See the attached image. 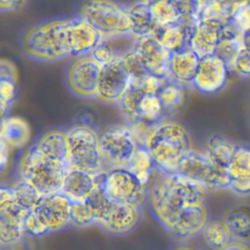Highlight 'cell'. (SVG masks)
Returning a JSON list of instances; mask_svg holds the SVG:
<instances>
[{"label": "cell", "instance_id": "obj_13", "mask_svg": "<svg viewBox=\"0 0 250 250\" xmlns=\"http://www.w3.org/2000/svg\"><path fill=\"white\" fill-rule=\"evenodd\" d=\"M229 71L226 62L215 53L201 57L191 85L204 94L216 93L226 85Z\"/></svg>", "mask_w": 250, "mask_h": 250}, {"label": "cell", "instance_id": "obj_53", "mask_svg": "<svg viewBox=\"0 0 250 250\" xmlns=\"http://www.w3.org/2000/svg\"><path fill=\"white\" fill-rule=\"evenodd\" d=\"M242 39L244 43V47L248 50H250V28L245 30L242 34Z\"/></svg>", "mask_w": 250, "mask_h": 250}, {"label": "cell", "instance_id": "obj_40", "mask_svg": "<svg viewBox=\"0 0 250 250\" xmlns=\"http://www.w3.org/2000/svg\"><path fill=\"white\" fill-rule=\"evenodd\" d=\"M71 224L76 227H87L95 224V217L85 201L71 200L70 206Z\"/></svg>", "mask_w": 250, "mask_h": 250}, {"label": "cell", "instance_id": "obj_25", "mask_svg": "<svg viewBox=\"0 0 250 250\" xmlns=\"http://www.w3.org/2000/svg\"><path fill=\"white\" fill-rule=\"evenodd\" d=\"M126 168L132 172L142 184L147 186L155 170V163L147 146H138Z\"/></svg>", "mask_w": 250, "mask_h": 250}, {"label": "cell", "instance_id": "obj_31", "mask_svg": "<svg viewBox=\"0 0 250 250\" xmlns=\"http://www.w3.org/2000/svg\"><path fill=\"white\" fill-rule=\"evenodd\" d=\"M150 13L158 27L178 23L182 21V15L172 0H157L149 5Z\"/></svg>", "mask_w": 250, "mask_h": 250}, {"label": "cell", "instance_id": "obj_8", "mask_svg": "<svg viewBox=\"0 0 250 250\" xmlns=\"http://www.w3.org/2000/svg\"><path fill=\"white\" fill-rule=\"evenodd\" d=\"M104 169L127 167L137 144L127 126H113L100 136Z\"/></svg>", "mask_w": 250, "mask_h": 250}, {"label": "cell", "instance_id": "obj_54", "mask_svg": "<svg viewBox=\"0 0 250 250\" xmlns=\"http://www.w3.org/2000/svg\"><path fill=\"white\" fill-rule=\"evenodd\" d=\"M224 1H226V2H228V3H230V4H235V3H237V2L244 1V0H224Z\"/></svg>", "mask_w": 250, "mask_h": 250}, {"label": "cell", "instance_id": "obj_49", "mask_svg": "<svg viewBox=\"0 0 250 250\" xmlns=\"http://www.w3.org/2000/svg\"><path fill=\"white\" fill-rule=\"evenodd\" d=\"M172 2L182 15V18L194 16L196 5L195 0H172Z\"/></svg>", "mask_w": 250, "mask_h": 250}, {"label": "cell", "instance_id": "obj_22", "mask_svg": "<svg viewBox=\"0 0 250 250\" xmlns=\"http://www.w3.org/2000/svg\"><path fill=\"white\" fill-rule=\"evenodd\" d=\"M128 12L132 21V29L130 34L134 38L145 36H156L160 27L154 22L149 5L139 1L128 7Z\"/></svg>", "mask_w": 250, "mask_h": 250}, {"label": "cell", "instance_id": "obj_17", "mask_svg": "<svg viewBox=\"0 0 250 250\" xmlns=\"http://www.w3.org/2000/svg\"><path fill=\"white\" fill-rule=\"evenodd\" d=\"M135 48L143 57L150 73L169 78V63L172 52H170L156 36L137 38Z\"/></svg>", "mask_w": 250, "mask_h": 250}, {"label": "cell", "instance_id": "obj_23", "mask_svg": "<svg viewBox=\"0 0 250 250\" xmlns=\"http://www.w3.org/2000/svg\"><path fill=\"white\" fill-rule=\"evenodd\" d=\"M30 139V128L21 117H1L0 140L11 148L23 147Z\"/></svg>", "mask_w": 250, "mask_h": 250}, {"label": "cell", "instance_id": "obj_28", "mask_svg": "<svg viewBox=\"0 0 250 250\" xmlns=\"http://www.w3.org/2000/svg\"><path fill=\"white\" fill-rule=\"evenodd\" d=\"M195 18L200 20L227 21L230 18L233 4L224 0H195Z\"/></svg>", "mask_w": 250, "mask_h": 250}, {"label": "cell", "instance_id": "obj_10", "mask_svg": "<svg viewBox=\"0 0 250 250\" xmlns=\"http://www.w3.org/2000/svg\"><path fill=\"white\" fill-rule=\"evenodd\" d=\"M101 67L90 55L77 58L66 70L65 81L68 89L80 98H96Z\"/></svg>", "mask_w": 250, "mask_h": 250}, {"label": "cell", "instance_id": "obj_6", "mask_svg": "<svg viewBox=\"0 0 250 250\" xmlns=\"http://www.w3.org/2000/svg\"><path fill=\"white\" fill-rule=\"evenodd\" d=\"M69 141V160L67 168L97 173L104 169L100 136L90 126L78 124L67 131Z\"/></svg>", "mask_w": 250, "mask_h": 250}, {"label": "cell", "instance_id": "obj_14", "mask_svg": "<svg viewBox=\"0 0 250 250\" xmlns=\"http://www.w3.org/2000/svg\"><path fill=\"white\" fill-rule=\"evenodd\" d=\"M140 220V207L111 199L106 211L96 224L109 234L124 235L132 231Z\"/></svg>", "mask_w": 250, "mask_h": 250}, {"label": "cell", "instance_id": "obj_45", "mask_svg": "<svg viewBox=\"0 0 250 250\" xmlns=\"http://www.w3.org/2000/svg\"><path fill=\"white\" fill-rule=\"evenodd\" d=\"M231 71L246 78H250V50L243 48L236 56Z\"/></svg>", "mask_w": 250, "mask_h": 250}, {"label": "cell", "instance_id": "obj_38", "mask_svg": "<svg viewBox=\"0 0 250 250\" xmlns=\"http://www.w3.org/2000/svg\"><path fill=\"white\" fill-rule=\"evenodd\" d=\"M24 234L25 231L21 223L0 217V242L2 245L18 243Z\"/></svg>", "mask_w": 250, "mask_h": 250}, {"label": "cell", "instance_id": "obj_51", "mask_svg": "<svg viewBox=\"0 0 250 250\" xmlns=\"http://www.w3.org/2000/svg\"><path fill=\"white\" fill-rule=\"evenodd\" d=\"M25 0H0L1 12H12L21 8Z\"/></svg>", "mask_w": 250, "mask_h": 250}, {"label": "cell", "instance_id": "obj_2", "mask_svg": "<svg viewBox=\"0 0 250 250\" xmlns=\"http://www.w3.org/2000/svg\"><path fill=\"white\" fill-rule=\"evenodd\" d=\"M155 168L176 172L181 160L192 149L191 138L186 127L173 120L156 123L146 145Z\"/></svg>", "mask_w": 250, "mask_h": 250}, {"label": "cell", "instance_id": "obj_46", "mask_svg": "<svg viewBox=\"0 0 250 250\" xmlns=\"http://www.w3.org/2000/svg\"><path fill=\"white\" fill-rule=\"evenodd\" d=\"M169 80L167 77L155 75L153 73H147L140 83V88L145 94H157L162 86Z\"/></svg>", "mask_w": 250, "mask_h": 250}, {"label": "cell", "instance_id": "obj_39", "mask_svg": "<svg viewBox=\"0 0 250 250\" xmlns=\"http://www.w3.org/2000/svg\"><path fill=\"white\" fill-rule=\"evenodd\" d=\"M91 212L95 217V224L106 211L111 202V198L105 193V191L100 188H96L90 195L84 200Z\"/></svg>", "mask_w": 250, "mask_h": 250}, {"label": "cell", "instance_id": "obj_36", "mask_svg": "<svg viewBox=\"0 0 250 250\" xmlns=\"http://www.w3.org/2000/svg\"><path fill=\"white\" fill-rule=\"evenodd\" d=\"M229 177L250 174V146L236 145L228 166Z\"/></svg>", "mask_w": 250, "mask_h": 250}, {"label": "cell", "instance_id": "obj_35", "mask_svg": "<svg viewBox=\"0 0 250 250\" xmlns=\"http://www.w3.org/2000/svg\"><path fill=\"white\" fill-rule=\"evenodd\" d=\"M244 43L242 36L238 37H227L223 36L216 48L215 54L218 55L220 58H222L229 69H231V66L233 64V62L238 55V53L243 49Z\"/></svg>", "mask_w": 250, "mask_h": 250}, {"label": "cell", "instance_id": "obj_33", "mask_svg": "<svg viewBox=\"0 0 250 250\" xmlns=\"http://www.w3.org/2000/svg\"><path fill=\"white\" fill-rule=\"evenodd\" d=\"M164 107L156 94H144L140 104V118L149 124H156L162 120Z\"/></svg>", "mask_w": 250, "mask_h": 250}, {"label": "cell", "instance_id": "obj_44", "mask_svg": "<svg viewBox=\"0 0 250 250\" xmlns=\"http://www.w3.org/2000/svg\"><path fill=\"white\" fill-rule=\"evenodd\" d=\"M101 66L109 63L116 58H118L115 50L108 42V40L104 39L100 42L89 54Z\"/></svg>", "mask_w": 250, "mask_h": 250}, {"label": "cell", "instance_id": "obj_56", "mask_svg": "<svg viewBox=\"0 0 250 250\" xmlns=\"http://www.w3.org/2000/svg\"><path fill=\"white\" fill-rule=\"evenodd\" d=\"M244 1H247V2H249V3H250V0H244Z\"/></svg>", "mask_w": 250, "mask_h": 250}, {"label": "cell", "instance_id": "obj_34", "mask_svg": "<svg viewBox=\"0 0 250 250\" xmlns=\"http://www.w3.org/2000/svg\"><path fill=\"white\" fill-rule=\"evenodd\" d=\"M164 107L165 112L176 109L184 101V91L182 85L169 79L156 94Z\"/></svg>", "mask_w": 250, "mask_h": 250}, {"label": "cell", "instance_id": "obj_29", "mask_svg": "<svg viewBox=\"0 0 250 250\" xmlns=\"http://www.w3.org/2000/svg\"><path fill=\"white\" fill-rule=\"evenodd\" d=\"M225 221L233 238L246 242L250 241V208H234L227 214Z\"/></svg>", "mask_w": 250, "mask_h": 250}, {"label": "cell", "instance_id": "obj_19", "mask_svg": "<svg viewBox=\"0 0 250 250\" xmlns=\"http://www.w3.org/2000/svg\"><path fill=\"white\" fill-rule=\"evenodd\" d=\"M200 57L188 47L172 53L169 63V78L181 85L191 84Z\"/></svg>", "mask_w": 250, "mask_h": 250}, {"label": "cell", "instance_id": "obj_15", "mask_svg": "<svg viewBox=\"0 0 250 250\" xmlns=\"http://www.w3.org/2000/svg\"><path fill=\"white\" fill-rule=\"evenodd\" d=\"M66 36L70 56H84L104 40L102 34L91 23L76 17L67 19Z\"/></svg>", "mask_w": 250, "mask_h": 250}, {"label": "cell", "instance_id": "obj_20", "mask_svg": "<svg viewBox=\"0 0 250 250\" xmlns=\"http://www.w3.org/2000/svg\"><path fill=\"white\" fill-rule=\"evenodd\" d=\"M33 146L44 155L67 166L70 154L67 132L62 130L48 131Z\"/></svg>", "mask_w": 250, "mask_h": 250}, {"label": "cell", "instance_id": "obj_37", "mask_svg": "<svg viewBox=\"0 0 250 250\" xmlns=\"http://www.w3.org/2000/svg\"><path fill=\"white\" fill-rule=\"evenodd\" d=\"M11 192L14 199L27 210H31L41 196L35 188L21 180L11 188Z\"/></svg>", "mask_w": 250, "mask_h": 250}, {"label": "cell", "instance_id": "obj_4", "mask_svg": "<svg viewBox=\"0 0 250 250\" xmlns=\"http://www.w3.org/2000/svg\"><path fill=\"white\" fill-rule=\"evenodd\" d=\"M67 166L41 153L32 146L19 166L20 180L30 184L40 195L62 191Z\"/></svg>", "mask_w": 250, "mask_h": 250}, {"label": "cell", "instance_id": "obj_3", "mask_svg": "<svg viewBox=\"0 0 250 250\" xmlns=\"http://www.w3.org/2000/svg\"><path fill=\"white\" fill-rule=\"evenodd\" d=\"M66 22L67 19H59L32 25L22 35V52L38 61H56L70 56Z\"/></svg>", "mask_w": 250, "mask_h": 250}, {"label": "cell", "instance_id": "obj_47", "mask_svg": "<svg viewBox=\"0 0 250 250\" xmlns=\"http://www.w3.org/2000/svg\"><path fill=\"white\" fill-rule=\"evenodd\" d=\"M23 229L25 233L34 236L43 235L49 232L45 225L31 211L28 213L23 221Z\"/></svg>", "mask_w": 250, "mask_h": 250}, {"label": "cell", "instance_id": "obj_16", "mask_svg": "<svg viewBox=\"0 0 250 250\" xmlns=\"http://www.w3.org/2000/svg\"><path fill=\"white\" fill-rule=\"evenodd\" d=\"M209 220L206 204L190 206L181 212L165 229L175 237L187 240L200 234Z\"/></svg>", "mask_w": 250, "mask_h": 250}, {"label": "cell", "instance_id": "obj_43", "mask_svg": "<svg viewBox=\"0 0 250 250\" xmlns=\"http://www.w3.org/2000/svg\"><path fill=\"white\" fill-rule=\"evenodd\" d=\"M230 19L244 32L250 28V3L247 1H240L233 4Z\"/></svg>", "mask_w": 250, "mask_h": 250}, {"label": "cell", "instance_id": "obj_26", "mask_svg": "<svg viewBox=\"0 0 250 250\" xmlns=\"http://www.w3.org/2000/svg\"><path fill=\"white\" fill-rule=\"evenodd\" d=\"M201 234L207 245L217 249H227L233 238L225 219L209 220Z\"/></svg>", "mask_w": 250, "mask_h": 250}, {"label": "cell", "instance_id": "obj_30", "mask_svg": "<svg viewBox=\"0 0 250 250\" xmlns=\"http://www.w3.org/2000/svg\"><path fill=\"white\" fill-rule=\"evenodd\" d=\"M144 94L140 87L130 84L118 101V107L127 124L140 119V104Z\"/></svg>", "mask_w": 250, "mask_h": 250}, {"label": "cell", "instance_id": "obj_21", "mask_svg": "<svg viewBox=\"0 0 250 250\" xmlns=\"http://www.w3.org/2000/svg\"><path fill=\"white\" fill-rule=\"evenodd\" d=\"M94 174L88 171L67 168L62 192L70 200L84 201L96 188Z\"/></svg>", "mask_w": 250, "mask_h": 250}, {"label": "cell", "instance_id": "obj_18", "mask_svg": "<svg viewBox=\"0 0 250 250\" xmlns=\"http://www.w3.org/2000/svg\"><path fill=\"white\" fill-rule=\"evenodd\" d=\"M226 21L200 20L188 42V48L200 58L214 54L222 38V31Z\"/></svg>", "mask_w": 250, "mask_h": 250}, {"label": "cell", "instance_id": "obj_48", "mask_svg": "<svg viewBox=\"0 0 250 250\" xmlns=\"http://www.w3.org/2000/svg\"><path fill=\"white\" fill-rule=\"evenodd\" d=\"M237 194L247 195L250 194V174H242L230 177L229 188Z\"/></svg>", "mask_w": 250, "mask_h": 250}, {"label": "cell", "instance_id": "obj_9", "mask_svg": "<svg viewBox=\"0 0 250 250\" xmlns=\"http://www.w3.org/2000/svg\"><path fill=\"white\" fill-rule=\"evenodd\" d=\"M104 190L113 200L142 207L147 200V188L126 167L107 170Z\"/></svg>", "mask_w": 250, "mask_h": 250}, {"label": "cell", "instance_id": "obj_12", "mask_svg": "<svg viewBox=\"0 0 250 250\" xmlns=\"http://www.w3.org/2000/svg\"><path fill=\"white\" fill-rule=\"evenodd\" d=\"M130 77L121 58L102 65L96 99L105 104H117L130 86Z\"/></svg>", "mask_w": 250, "mask_h": 250}, {"label": "cell", "instance_id": "obj_41", "mask_svg": "<svg viewBox=\"0 0 250 250\" xmlns=\"http://www.w3.org/2000/svg\"><path fill=\"white\" fill-rule=\"evenodd\" d=\"M137 146H146L148 139L153 131L155 124H149L141 118L127 124Z\"/></svg>", "mask_w": 250, "mask_h": 250}, {"label": "cell", "instance_id": "obj_27", "mask_svg": "<svg viewBox=\"0 0 250 250\" xmlns=\"http://www.w3.org/2000/svg\"><path fill=\"white\" fill-rule=\"evenodd\" d=\"M156 37L172 53L188 47L189 35L181 21L160 27Z\"/></svg>", "mask_w": 250, "mask_h": 250}, {"label": "cell", "instance_id": "obj_5", "mask_svg": "<svg viewBox=\"0 0 250 250\" xmlns=\"http://www.w3.org/2000/svg\"><path fill=\"white\" fill-rule=\"evenodd\" d=\"M78 16L99 30L104 39L129 34L132 29L128 8L114 0H84Z\"/></svg>", "mask_w": 250, "mask_h": 250}, {"label": "cell", "instance_id": "obj_1", "mask_svg": "<svg viewBox=\"0 0 250 250\" xmlns=\"http://www.w3.org/2000/svg\"><path fill=\"white\" fill-rule=\"evenodd\" d=\"M155 171L147 200L153 216L164 228L185 209L206 204L209 188L204 184L176 172Z\"/></svg>", "mask_w": 250, "mask_h": 250}, {"label": "cell", "instance_id": "obj_11", "mask_svg": "<svg viewBox=\"0 0 250 250\" xmlns=\"http://www.w3.org/2000/svg\"><path fill=\"white\" fill-rule=\"evenodd\" d=\"M70 206V198L59 191L41 195L31 212L45 225L49 232H52L71 224Z\"/></svg>", "mask_w": 250, "mask_h": 250}, {"label": "cell", "instance_id": "obj_42", "mask_svg": "<svg viewBox=\"0 0 250 250\" xmlns=\"http://www.w3.org/2000/svg\"><path fill=\"white\" fill-rule=\"evenodd\" d=\"M16 96V81L10 78L0 77V112L1 117H5L10 104Z\"/></svg>", "mask_w": 250, "mask_h": 250}, {"label": "cell", "instance_id": "obj_50", "mask_svg": "<svg viewBox=\"0 0 250 250\" xmlns=\"http://www.w3.org/2000/svg\"><path fill=\"white\" fill-rule=\"evenodd\" d=\"M0 77L17 80V69L13 62L2 59L0 61Z\"/></svg>", "mask_w": 250, "mask_h": 250}, {"label": "cell", "instance_id": "obj_7", "mask_svg": "<svg viewBox=\"0 0 250 250\" xmlns=\"http://www.w3.org/2000/svg\"><path fill=\"white\" fill-rule=\"evenodd\" d=\"M176 173L200 182L208 188H229L230 177L228 170L219 168L206 152L191 149L179 163Z\"/></svg>", "mask_w": 250, "mask_h": 250}, {"label": "cell", "instance_id": "obj_52", "mask_svg": "<svg viewBox=\"0 0 250 250\" xmlns=\"http://www.w3.org/2000/svg\"><path fill=\"white\" fill-rule=\"evenodd\" d=\"M10 146L1 140V146H0V169L1 172H3L8 164L9 161V152H10Z\"/></svg>", "mask_w": 250, "mask_h": 250}, {"label": "cell", "instance_id": "obj_55", "mask_svg": "<svg viewBox=\"0 0 250 250\" xmlns=\"http://www.w3.org/2000/svg\"><path fill=\"white\" fill-rule=\"evenodd\" d=\"M141 1H143V2H145V3H146V4H148V5H150V4H152L153 2H155V1H157V0H141Z\"/></svg>", "mask_w": 250, "mask_h": 250}, {"label": "cell", "instance_id": "obj_24", "mask_svg": "<svg viewBox=\"0 0 250 250\" xmlns=\"http://www.w3.org/2000/svg\"><path fill=\"white\" fill-rule=\"evenodd\" d=\"M235 146L236 145L226 137L219 134H214L207 140V147L205 152L216 166L228 170V166Z\"/></svg>", "mask_w": 250, "mask_h": 250}, {"label": "cell", "instance_id": "obj_32", "mask_svg": "<svg viewBox=\"0 0 250 250\" xmlns=\"http://www.w3.org/2000/svg\"><path fill=\"white\" fill-rule=\"evenodd\" d=\"M120 58L126 71L129 74L131 81L130 84L140 87L141 81L147 73H149L143 57L134 46Z\"/></svg>", "mask_w": 250, "mask_h": 250}]
</instances>
